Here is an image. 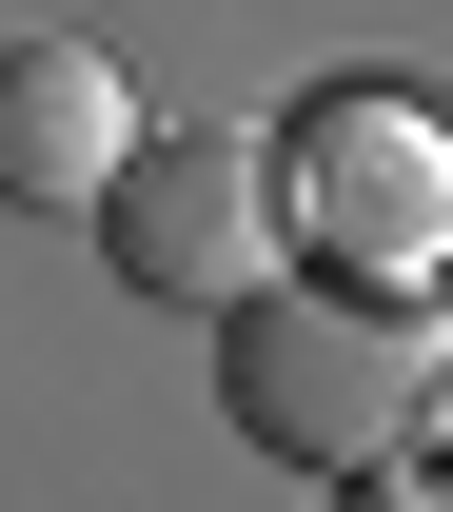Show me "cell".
Wrapping results in <instances>:
<instances>
[{
    "label": "cell",
    "instance_id": "obj_2",
    "mask_svg": "<svg viewBox=\"0 0 453 512\" xmlns=\"http://www.w3.org/2000/svg\"><path fill=\"white\" fill-rule=\"evenodd\" d=\"M276 217H296V256L316 276H355V296H414V276H453V119L434 99H316V119L257 158Z\"/></svg>",
    "mask_w": 453,
    "mask_h": 512
},
{
    "label": "cell",
    "instance_id": "obj_3",
    "mask_svg": "<svg viewBox=\"0 0 453 512\" xmlns=\"http://www.w3.org/2000/svg\"><path fill=\"white\" fill-rule=\"evenodd\" d=\"M99 237H119V276H138V296H237V276L276 256V178H257V138H217V119L119 138Z\"/></svg>",
    "mask_w": 453,
    "mask_h": 512
},
{
    "label": "cell",
    "instance_id": "obj_5",
    "mask_svg": "<svg viewBox=\"0 0 453 512\" xmlns=\"http://www.w3.org/2000/svg\"><path fill=\"white\" fill-rule=\"evenodd\" d=\"M335 512H453V493H414V473L375 453V473H335Z\"/></svg>",
    "mask_w": 453,
    "mask_h": 512
},
{
    "label": "cell",
    "instance_id": "obj_1",
    "mask_svg": "<svg viewBox=\"0 0 453 512\" xmlns=\"http://www.w3.org/2000/svg\"><path fill=\"white\" fill-rule=\"evenodd\" d=\"M217 414L296 473H375L434 414V335H414V296H355V276H237L217 296Z\"/></svg>",
    "mask_w": 453,
    "mask_h": 512
},
{
    "label": "cell",
    "instance_id": "obj_4",
    "mask_svg": "<svg viewBox=\"0 0 453 512\" xmlns=\"http://www.w3.org/2000/svg\"><path fill=\"white\" fill-rule=\"evenodd\" d=\"M119 138H138L119 60H79V40H0V197H99Z\"/></svg>",
    "mask_w": 453,
    "mask_h": 512
}]
</instances>
